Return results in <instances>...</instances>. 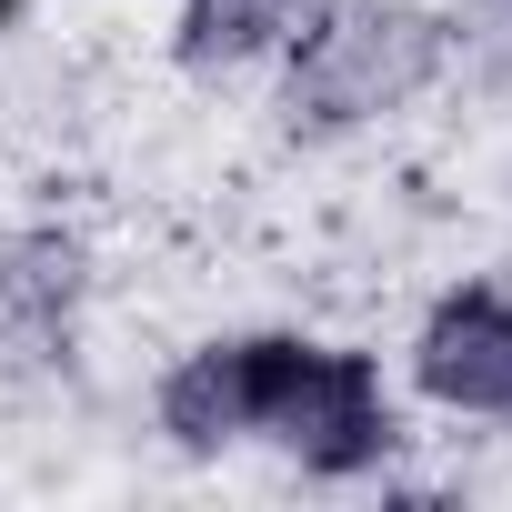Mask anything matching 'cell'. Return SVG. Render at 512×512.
<instances>
[{"mask_svg": "<svg viewBox=\"0 0 512 512\" xmlns=\"http://www.w3.org/2000/svg\"><path fill=\"white\" fill-rule=\"evenodd\" d=\"M161 422L211 452L231 432H282L302 462L322 472H352L382 452V382L362 352H322V342H241V352H201L171 372L161 392Z\"/></svg>", "mask_w": 512, "mask_h": 512, "instance_id": "cell-1", "label": "cell"}, {"mask_svg": "<svg viewBox=\"0 0 512 512\" xmlns=\"http://www.w3.org/2000/svg\"><path fill=\"white\" fill-rule=\"evenodd\" d=\"M422 392L452 412H512V302L462 292L422 332Z\"/></svg>", "mask_w": 512, "mask_h": 512, "instance_id": "cell-2", "label": "cell"}, {"mask_svg": "<svg viewBox=\"0 0 512 512\" xmlns=\"http://www.w3.org/2000/svg\"><path fill=\"white\" fill-rule=\"evenodd\" d=\"M292 0H191L181 11V51L191 61H251L272 31H282Z\"/></svg>", "mask_w": 512, "mask_h": 512, "instance_id": "cell-3", "label": "cell"}]
</instances>
